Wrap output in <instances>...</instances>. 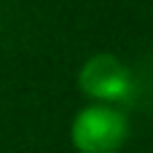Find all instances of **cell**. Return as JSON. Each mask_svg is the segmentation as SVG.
<instances>
[{
  "label": "cell",
  "mask_w": 153,
  "mask_h": 153,
  "mask_svg": "<svg viewBox=\"0 0 153 153\" xmlns=\"http://www.w3.org/2000/svg\"><path fill=\"white\" fill-rule=\"evenodd\" d=\"M81 83L89 94L100 97V100H108V102H116V100H124L132 89V81H129V73L108 54H100V56H91L83 70H81Z\"/></svg>",
  "instance_id": "obj_2"
},
{
  "label": "cell",
  "mask_w": 153,
  "mask_h": 153,
  "mask_svg": "<svg viewBox=\"0 0 153 153\" xmlns=\"http://www.w3.org/2000/svg\"><path fill=\"white\" fill-rule=\"evenodd\" d=\"M124 132H126V121L118 110L108 105H94V108H86L75 118L73 137L83 151L108 153L124 140Z\"/></svg>",
  "instance_id": "obj_1"
}]
</instances>
